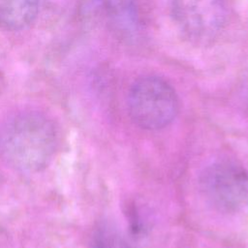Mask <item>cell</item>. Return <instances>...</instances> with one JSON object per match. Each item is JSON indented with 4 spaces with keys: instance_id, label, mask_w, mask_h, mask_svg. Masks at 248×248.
Segmentation results:
<instances>
[{
    "instance_id": "cell-1",
    "label": "cell",
    "mask_w": 248,
    "mask_h": 248,
    "mask_svg": "<svg viewBox=\"0 0 248 248\" xmlns=\"http://www.w3.org/2000/svg\"><path fill=\"white\" fill-rule=\"evenodd\" d=\"M57 146L58 132L54 122L37 110L17 112L0 128V156L19 172L34 173L46 169Z\"/></svg>"
},
{
    "instance_id": "cell-2",
    "label": "cell",
    "mask_w": 248,
    "mask_h": 248,
    "mask_svg": "<svg viewBox=\"0 0 248 248\" xmlns=\"http://www.w3.org/2000/svg\"><path fill=\"white\" fill-rule=\"evenodd\" d=\"M127 103L133 121L147 130L170 125L179 109L175 90L166 79L157 76H144L135 80L129 90Z\"/></svg>"
},
{
    "instance_id": "cell-3",
    "label": "cell",
    "mask_w": 248,
    "mask_h": 248,
    "mask_svg": "<svg viewBox=\"0 0 248 248\" xmlns=\"http://www.w3.org/2000/svg\"><path fill=\"white\" fill-rule=\"evenodd\" d=\"M199 183L205 201L219 212L234 213L248 202V173L234 162L207 166Z\"/></svg>"
},
{
    "instance_id": "cell-4",
    "label": "cell",
    "mask_w": 248,
    "mask_h": 248,
    "mask_svg": "<svg viewBox=\"0 0 248 248\" xmlns=\"http://www.w3.org/2000/svg\"><path fill=\"white\" fill-rule=\"evenodd\" d=\"M170 12L182 34L198 44L216 39L229 16L226 0H170Z\"/></svg>"
},
{
    "instance_id": "cell-5",
    "label": "cell",
    "mask_w": 248,
    "mask_h": 248,
    "mask_svg": "<svg viewBox=\"0 0 248 248\" xmlns=\"http://www.w3.org/2000/svg\"><path fill=\"white\" fill-rule=\"evenodd\" d=\"M113 33L126 43L138 41L140 20L135 0H101Z\"/></svg>"
},
{
    "instance_id": "cell-6",
    "label": "cell",
    "mask_w": 248,
    "mask_h": 248,
    "mask_svg": "<svg viewBox=\"0 0 248 248\" xmlns=\"http://www.w3.org/2000/svg\"><path fill=\"white\" fill-rule=\"evenodd\" d=\"M39 12V0H0V28L19 31L30 26Z\"/></svg>"
},
{
    "instance_id": "cell-7",
    "label": "cell",
    "mask_w": 248,
    "mask_h": 248,
    "mask_svg": "<svg viewBox=\"0 0 248 248\" xmlns=\"http://www.w3.org/2000/svg\"><path fill=\"white\" fill-rule=\"evenodd\" d=\"M88 248H115V235L108 224H102L95 230Z\"/></svg>"
},
{
    "instance_id": "cell-8",
    "label": "cell",
    "mask_w": 248,
    "mask_h": 248,
    "mask_svg": "<svg viewBox=\"0 0 248 248\" xmlns=\"http://www.w3.org/2000/svg\"><path fill=\"white\" fill-rule=\"evenodd\" d=\"M247 100H248V90H247Z\"/></svg>"
}]
</instances>
